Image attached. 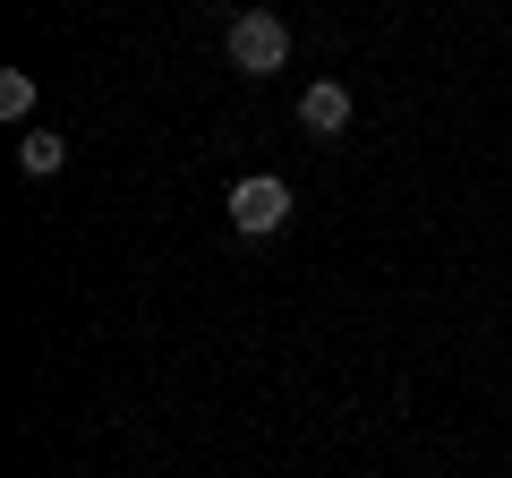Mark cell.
Instances as JSON below:
<instances>
[{"label":"cell","instance_id":"obj_1","mask_svg":"<svg viewBox=\"0 0 512 478\" xmlns=\"http://www.w3.org/2000/svg\"><path fill=\"white\" fill-rule=\"evenodd\" d=\"M222 52H231V69L274 77L282 60H291V26H282V18H265V9H239V18H231V35H222Z\"/></svg>","mask_w":512,"mask_h":478},{"label":"cell","instance_id":"obj_2","mask_svg":"<svg viewBox=\"0 0 512 478\" xmlns=\"http://www.w3.org/2000/svg\"><path fill=\"white\" fill-rule=\"evenodd\" d=\"M282 222H291V180L256 171V180L231 188V231H239V239H274Z\"/></svg>","mask_w":512,"mask_h":478},{"label":"cell","instance_id":"obj_3","mask_svg":"<svg viewBox=\"0 0 512 478\" xmlns=\"http://www.w3.org/2000/svg\"><path fill=\"white\" fill-rule=\"evenodd\" d=\"M299 129H308V137H342L350 129V86H333V77L308 86V94H299Z\"/></svg>","mask_w":512,"mask_h":478},{"label":"cell","instance_id":"obj_4","mask_svg":"<svg viewBox=\"0 0 512 478\" xmlns=\"http://www.w3.org/2000/svg\"><path fill=\"white\" fill-rule=\"evenodd\" d=\"M60 163H69V137H52V129H26L18 137V171H26V180H52Z\"/></svg>","mask_w":512,"mask_h":478},{"label":"cell","instance_id":"obj_5","mask_svg":"<svg viewBox=\"0 0 512 478\" xmlns=\"http://www.w3.org/2000/svg\"><path fill=\"white\" fill-rule=\"evenodd\" d=\"M35 111V77L26 69H0V120H26Z\"/></svg>","mask_w":512,"mask_h":478}]
</instances>
